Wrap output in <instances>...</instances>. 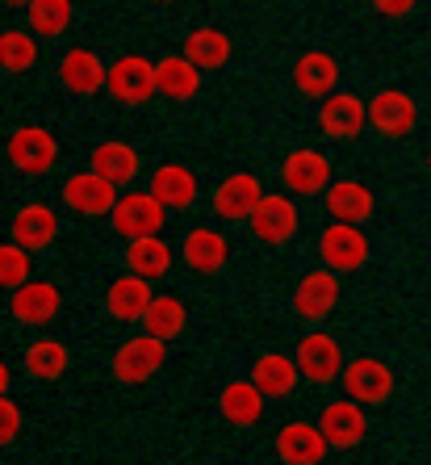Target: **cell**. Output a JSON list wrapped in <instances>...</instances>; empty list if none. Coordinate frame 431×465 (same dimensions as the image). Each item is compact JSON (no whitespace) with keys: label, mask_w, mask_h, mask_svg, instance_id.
I'll return each instance as SVG.
<instances>
[{"label":"cell","mask_w":431,"mask_h":465,"mask_svg":"<svg viewBox=\"0 0 431 465\" xmlns=\"http://www.w3.org/2000/svg\"><path fill=\"white\" fill-rule=\"evenodd\" d=\"M293 361H298V373H302L310 386H331L344 373V348L339 340L327 336V331H306L293 344Z\"/></svg>","instance_id":"cell-1"},{"label":"cell","mask_w":431,"mask_h":465,"mask_svg":"<svg viewBox=\"0 0 431 465\" xmlns=\"http://www.w3.org/2000/svg\"><path fill=\"white\" fill-rule=\"evenodd\" d=\"M163 361H168V344L147 331V336L122 340L109 369H113V378H118L122 386H142V381H152L155 373H160Z\"/></svg>","instance_id":"cell-2"},{"label":"cell","mask_w":431,"mask_h":465,"mask_svg":"<svg viewBox=\"0 0 431 465\" xmlns=\"http://www.w3.org/2000/svg\"><path fill=\"white\" fill-rule=\"evenodd\" d=\"M105 88L118 105H147L155 97V59H147V54H118L105 72Z\"/></svg>","instance_id":"cell-3"},{"label":"cell","mask_w":431,"mask_h":465,"mask_svg":"<svg viewBox=\"0 0 431 465\" xmlns=\"http://www.w3.org/2000/svg\"><path fill=\"white\" fill-rule=\"evenodd\" d=\"M248 223H251V235H256L260 243H269V248H285V243L298 235L302 214H298L293 193H260V202H256V210L248 214Z\"/></svg>","instance_id":"cell-4"},{"label":"cell","mask_w":431,"mask_h":465,"mask_svg":"<svg viewBox=\"0 0 431 465\" xmlns=\"http://www.w3.org/2000/svg\"><path fill=\"white\" fill-rule=\"evenodd\" d=\"M365 114L373 122V130L389 143L407 139L410 130L419 126V105H415V97L407 88H377L373 101H365Z\"/></svg>","instance_id":"cell-5"},{"label":"cell","mask_w":431,"mask_h":465,"mask_svg":"<svg viewBox=\"0 0 431 465\" xmlns=\"http://www.w3.org/2000/svg\"><path fill=\"white\" fill-rule=\"evenodd\" d=\"M368 252H373V243H368V235L356 223H335L331 218V227H323V235H318V260L331 272L365 269Z\"/></svg>","instance_id":"cell-6"},{"label":"cell","mask_w":431,"mask_h":465,"mask_svg":"<svg viewBox=\"0 0 431 465\" xmlns=\"http://www.w3.org/2000/svg\"><path fill=\"white\" fill-rule=\"evenodd\" d=\"M280 181L293 197H323V189L335 181V163L318 147H293L280 160Z\"/></svg>","instance_id":"cell-7"},{"label":"cell","mask_w":431,"mask_h":465,"mask_svg":"<svg viewBox=\"0 0 431 465\" xmlns=\"http://www.w3.org/2000/svg\"><path fill=\"white\" fill-rule=\"evenodd\" d=\"M5 155H9V163L17 168L22 176H43L54 168V160H59V139H54L46 126H17L9 134V147H5Z\"/></svg>","instance_id":"cell-8"},{"label":"cell","mask_w":431,"mask_h":465,"mask_svg":"<svg viewBox=\"0 0 431 465\" xmlns=\"http://www.w3.org/2000/svg\"><path fill=\"white\" fill-rule=\"evenodd\" d=\"M368 126L365 114V97H356L348 88H331L318 105V130H323L331 143H356Z\"/></svg>","instance_id":"cell-9"},{"label":"cell","mask_w":431,"mask_h":465,"mask_svg":"<svg viewBox=\"0 0 431 465\" xmlns=\"http://www.w3.org/2000/svg\"><path fill=\"white\" fill-rule=\"evenodd\" d=\"M344 390L348 399H356L360 407H381V402L394 399V369L381 357H356L344 361Z\"/></svg>","instance_id":"cell-10"},{"label":"cell","mask_w":431,"mask_h":465,"mask_svg":"<svg viewBox=\"0 0 431 465\" xmlns=\"http://www.w3.org/2000/svg\"><path fill=\"white\" fill-rule=\"evenodd\" d=\"M109 218H113V231H118V235L142 239V235H160L168 210L152 197V189H147V193H142V189H126V193H118Z\"/></svg>","instance_id":"cell-11"},{"label":"cell","mask_w":431,"mask_h":465,"mask_svg":"<svg viewBox=\"0 0 431 465\" xmlns=\"http://www.w3.org/2000/svg\"><path fill=\"white\" fill-rule=\"evenodd\" d=\"M64 311V290L54 282H43V277H30L17 290H9V314L25 327H46L59 319Z\"/></svg>","instance_id":"cell-12"},{"label":"cell","mask_w":431,"mask_h":465,"mask_svg":"<svg viewBox=\"0 0 431 465\" xmlns=\"http://www.w3.org/2000/svg\"><path fill=\"white\" fill-rule=\"evenodd\" d=\"M318 432H323V440L331 444V449L348 453V449H356V444H365V436H368V411L356 399L327 402L323 415H318Z\"/></svg>","instance_id":"cell-13"},{"label":"cell","mask_w":431,"mask_h":465,"mask_svg":"<svg viewBox=\"0 0 431 465\" xmlns=\"http://www.w3.org/2000/svg\"><path fill=\"white\" fill-rule=\"evenodd\" d=\"M118 202V184H109L101 173H76L64 181V206L80 218H105Z\"/></svg>","instance_id":"cell-14"},{"label":"cell","mask_w":431,"mask_h":465,"mask_svg":"<svg viewBox=\"0 0 431 465\" xmlns=\"http://www.w3.org/2000/svg\"><path fill=\"white\" fill-rule=\"evenodd\" d=\"M335 306H339V272L314 269L293 285V314L306 323H323Z\"/></svg>","instance_id":"cell-15"},{"label":"cell","mask_w":431,"mask_h":465,"mask_svg":"<svg viewBox=\"0 0 431 465\" xmlns=\"http://www.w3.org/2000/svg\"><path fill=\"white\" fill-rule=\"evenodd\" d=\"M181 256L184 264L197 272V277H214V272L227 269V260H230V243L227 235L218 227H193V231H184V243H181Z\"/></svg>","instance_id":"cell-16"},{"label":"cell","mask_w":431,"mask_h":465,"mask_svg":"<svg viewBox=\"0 0 431 465\" xmlns=\"http://www.w3.org/2000/svg\"><path fill=\"white\" fill-rule=\"evenodd\" d=\"M260 193H264V189H260L256 173H230L218 181L210 206H214V214L222 218V223H248V214L256 210Z\"/></svg>","instance_id":"cell-17"},{"label":"cell","mask_w":431,"mask_h":465,"mask_svg":"<svg viewBox=\"0 0 431 465\" xmlns=\"http://www.w3.org/2000/svg\"><path fill=\"white\" fill-rule=\"evenodd\" d=\"M323 206L335 223H356V227H365L373 210H377V197L368 189L365 181H331L323 189Z\"/></svg>","instance_id":"cell-18"},{"label":"cell","mask_w":431,"mask_h":465,"mask_svg":"<svg viewBox=\"0 0 431 465\" xmlns=\"http://www.w3.org/2000/svg\"><path fill=\"white\" fill-rule=\"evenodd\" d=\"M264 411H269V399L256 390V381H227V386L218 390V415L230 423V428H256L260 420H264Z\"/></svg>","instance_id":"cell-19"},{"label":"cell","mask_w":431,"mask_h":465,"mask_svg":"<svg viewBox=\"0 0 431 465\" xmlns=\"http://www.w3.org/2000/svg\"><path fill=\"white\" fill-rule=\"evenodd\" d=\"M105 59H101L93 46H72L64 51L59 59V80H64L67 93H76V97H93L97 88H105Z\"/></svg>","instance_id":"cell-20"},{"label":"cell","mask_w":431,"mask_h":465,"mask_svg":"<svg viewBox=\"0 0 431 465\" xmlns=\"http://www.w3.org/2000/svg\"><path fill=\"white\" fill-rule=\"evenodd\" d=\"M331 453V444L323 440L318 423H306V420H293L285 423L277 432V457L289 465H318L323 457Z\"/></svg>","instance_id":"cell-21"},{"label":"cell","mask_w":431,"mask_h":465,"mask_svg":"<svg viewBox=\"0 0 431 465\" xmlns=\"http://www.w3.org/2000/svg\"><path fill=\"white\" fill-rule=\"evenodd\" d=\"M251 381H256L264 399H289L298 381H302V373H298V361L289 352H260L251 361Z\"/></svg>","instance_id":"cell-22"},{"label":"cell","mask_w":431,"mask_h":465,"mask_svg":"<svg viewBox=\"0 0 431 465\" xmlns=\"http://www.w3.org/2000/svg\"><path fill=\"white\" fill-rule=\"evenodd\" d=\"M59 239V214L43 202H30L13 214V243H22L25 252H46Z\"/></svg>","instance_id":"cell-23"},{"label":"cell","mask_w":431,"mask_h":465,"mask_svg":"<svg viewBox=\"0 0 431 465\" xmlns=\"http://www.w3.org/2000/svg\"><path fill=\"white\" fill-rule=\"evenodd\" d=\"M152 282L147 277H139V272H126V277H118V282L105 290V311L109 319H118V323H139L142 314H147V306H152Z\"/></svg>","instance_id":"cell-24"},{"label":"cell","mask_w":431,"mask_h":465,"mask_svg":"<svg viewBox=\"0 0 431 465\" xmlns=\"http://www.w3.org/2000/svg\"><path fill=\"white\" fill-rule=\"evenodd\" d=\"M339 84V59L331 51H302L293 59V88L302 97H327Z\"/></svg>","instance_id":"cell-25"},{"label":"cell","mask_w":431,"mask_h":465,"mask_svg":"<svg viewBox=\"0 0 431 465\" xmlns=\"http://www.w3.org/2000/svg\"><path fill=\"white\" fill-rule=\"evenodd\" d=\"M152 197L163 210H189L197 202V173L184 163H160L152 173Z\"/></svg>","instance_id":"cell-26"},{"label":"cell","mask_w":431,"mask_h":465,"mask_svg":"<svg viewBox=\"0 0 431 465\" xmlns=\"http://www.w3.org/2000/svg\"><path fill=\"white\" fill-rule=\"evenodd\" d=\"M201 88V67H193L184 54L155 59V93L168 101H193Z\"/></svg>","instance_id":"cell-27"},{"label":"cell","mask_w":431,"mask_h":465,"mask_svg":"<svg viewBox=\"0 0 431 465\" xmlns=\"http://www.w3.org/2000/svg\"><path fill=\"white\" fill-rule=\"evenodd\" d=\"M93 173H101L109 184L126 189V184H134V176H139V152L122 139L97 143V147H93Z\"/></svg>","instance_id":"cell-28"},{"label":"cell","mask_w":431,"mask_h":465,"mask_svg":"<svg viewBox=\"0 0 431 465\" xmlns=\"http://www.w3.org/2000/svg\"><path fill=\"white\" fill-rule=\"evenodd\" d=\"M184 59L201 72H218L230 64V38L218 25H197L193 34H184Z\"/></svg>","instance_id":"cell-29"},{"label":"cell","mask_w":431,"mask_h":465,"mask_svg":"<svg viewBox=\"0 0 431 465\" xmlns=\"http://www.w3.org/2000/svg\"><path fill=\"white\" fill-rule=\"evenodd\" d=\"M126 269L147 277V282H160L172 272V248H168V239L160 235H142V239H130L126 248Z\"/></svg>","instance_id":"cell-30"},{"label":"cell","mask_w":431,"mask_h":465,"mask_svg":"<svg viewBox=\"0 0 431 465\" xmlns=\"http://www.w3.org/2000/svg\"><path fill=\"white\" fill-rule=\"evenodd\" d=\"M142 323H147L152 336H160L163 344H172V340L184 336V327H189V306L176 293H155L147 314H142Z\"/></svg>","instance_id":"cell-31"},{"label":"cell","mask_w":431,"mask_h":465,"mask_svg":"<svg viewBox=\"0 0 431 465\" xmlns=\"http://www.w3.org/2000/svg\"><path fill=\"white\" fill-rule=\"evenodd\" d=\"M72 365V352H67L64 340H34L25 348V373L34 381H59Z\"/></svg>","instance_id":"cell-32"},{"label":"cell","mask_w":431,"mask_h":465,"mask_svg":"<svg viewBox=\"0 0 431 465\" xmlns=\"http://www.w3.org/2000/svg\"><path fill=\"white\" fill-rule=\"evenodd\" d=\"M38 59V43H34V34L25 30H5L0 34V67L9 72V76H25Z\"/></svg>","instance_id":"cell-33"},{"label":"cell","mask_w":431,"mask_h":465,"mask_svg":"<svg viewBox=\"0 0 431 465\" xmlns=\"http://www.w3.org/2000/svg\"><path fill=\"white\" fill-rule=\"evenodd\" d=\"M30 30L43 38H59L72 25V0H30Z\"/></svg>","instance_id":"cell-34"},{"label":"cell","mask_w":431,"mask_h":465,"mask_svg":"<svg viewBox=\"0 0 431 465\" xmlns=\"http://www.w3.org/2000/svg\"><path fill=\"white\" fill-rule=\"evenodd\" d=\"M34 277V260L22 243H0V290H17L22 282Z\"/></svg>","instance_id":"cell-35"},{"label":"cell","mask_w":431,"mask_h":465,"mask_svg":"<svg viewBox=\"0 0 431 465\" xmlns=\"http://www.w3.org/2000/svg\"><path fill=\"white\" fill-rule=\"evenodd\" d=\"M22 423H25V415H22V407L9 399V394H0V449L5 444H13L17 436H22Z\"/></svg>","instance_id":"cell-36"},{"label":"cell","mask_w":431,"mask_h":465,"mask_svg":"<svg viewBox=\"0 0 431 465\" xmlns=\"http://www.w3.org/2000/svg\"><path fill=\"white\" fill-rule=\"evenodd\" d=\"M415 5H419V0H373V9H377L381 17H407V13H415Z\"/></svg>","instance_id":"cell-37"},{"label":"cell","mask_w":431,"mask_h":465,"mask_svg":"<svg viewBox=\"0 0 431 465\" xmlns=\"http://www.w3.org/2000/svg\"><path fill=\"white\" fill-rule=\"evenodd\" d=\"M9 381H13V373H9V365L0 361V394H9Z\"/></svg>","instance_id":"cell-38"},{"label":"cell","mask_w":431,"mask_h":465,"mask_svg":"<svg viewBox=\"0 0 431 465\" xmlns=\"http://www.w3.org/2000/svg\"><path fill=\"white\" fill-rule=\"evenodd\" d=\"M0 5H30V0H0Z\"/></svg>","instance_id":"cell-39"},{"label":"cell","mask_w":431,"mask_h":465,"mask_svg":"<svg viewBox=\"0 0 431 465\" xmlns=\"http://www.w3.org/2000/svg\"><path fill=\"white\" fill-rule=\"evenodd\" d=\"M427 168H431V147H427Z\"/></svg>","instance_id":"cell-40"},{"label":"cell","mask_w":431,"mask_h":465,"mask_svg":"<svg viewBox=\"0 0 431 465\" xmlns=\"http://www.w3.org/2000/svg\"><path fill=\"white\" fill-rule=\"evenodd\" d=\"M160 5H172V0H160Z\"/></svg>","instance_id":"cell-41"}]
</instances>
